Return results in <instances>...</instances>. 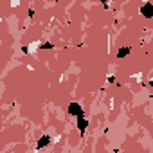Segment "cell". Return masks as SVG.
I'll return each mask as SVG.
<instances>
[{
	"label": "cell",
	"mask_w": 153,
	"mask_h": 153,
	"mask_svg": "<svg viewBox=\"0 0 153 153\" xmlns=\"http://www.w3.org/2000/svg\"><path fill=\"white\" fill-rule=\"evenodd\" d=\"M67 114H68V115H74V117H85L83 108H81V105L76 103V101H72V103L67 106Z\"/></svg>",
	"instance_id": "6da1fadb"
},
{
	"label": "cell",
	"mask_w": 153,
	"mask_h": 153,
	"mask_svg": "<svg viewBox=\"0 0 153 153\" xmlns=\"http://www.w3.org/2000/svg\"><path fill=\"white\" fill-rule=\"evenodd\" d=\"M50 144V137L49 135H42L38 140H36V150H43Z\"/></svg>",
	"instance_id": "7a4b0ae2"
},
{
	"label": "cell",
	"mask_w": 153,
	"mask_h": 153,
	"mask_svg": "<svg viewBox=\"0 0 153 153\" xmlns=\"http://www.w3.org/2000/svg\"><path fill=\"white\" fill-rule=\"evenodd\" d=\"M140 13L144 15L146 18H151V16H153V4H151V2H146L144 6L140 7Z\"/></svg>",
	"instance_id": "3957f363"
},
{
	"label": "cell",
	"mask_w": 153,
	"mask_h": 153,
	"mask_svg": "<svg viewBox=\"0 0 153 153\" xmlns=\"http://www.w3.org/2000/svg\"><path fill=\"white\" fill-rule=\"evenodd\" d=\"M87 128H88V121L85 117H78V130L81 131V133H85Z\"/></svg>",
	"instance_id": "277c9868"
},
{
	"label": "cell",
	"mask_w": 153,
	"mask_h": 153,
	"mask_svg": "<svg viewBox=\"0 0 153 153\" xmlns=\"http://www.w3.org/2000/svg\"><path fill=\"white\" fill-rule=\"evenodd\" d=\"M130 52H131V47H121L117 50V58H126Z\"/></svg>",
	"instance_id": "5b68a950"
},
{
	"label": "cell",
	"mask_w": 153,
	"mask_h": 153,
	"mask_svg": "<svg viewBox=\"0 0 153 153\" xmlns=\"http://www.w3.org/2000/svg\"><path fill=\"white\" fill-rule=\"evenodd\" d=\"M40 49H43V50H50V49H54V45H52V43H49V42H45V43L40 45Z\"/></svg>",
	"instance_id": "8992f818"
},
{
	"label": "cell",
	"mask_w": 153,
	"mask_h": 153,
	"mask_svg": "<svg viewBox=\"0 0 153 153\" xmlns=\"http://www.w3.org/2000/svg\"><path fill=\"white\" fill-rule=\"evenodd\" d=\"M108 83H115V78L114 76H108Z\"/></svg>",
	"instance_id": "52a82bcc"
}]
</instances>
